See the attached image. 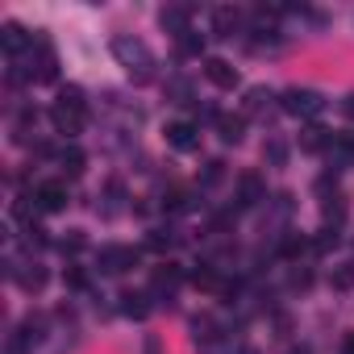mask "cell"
Wrapping results in <instances>:
<instances>
[{
	"mask_svg": "<svg viewBox=\"0 0 354 354\" xmlns=\"http://www.w3.org/2000/svg\"><path fill=\"white\" fill-rule=\"evenodd\" d=\"M50 121H55V129H59L63 138H71V133L84 129L88 109H84V92H80L75 84H67V88L59 92V100H55V109H50Z\"/></svg>",
	"mask_w": 354,
	"mask_h": 354,
	"instance_id": "obj_1",
	"label": "cell"
},
{
	"mask_svg": "<svg viewBox=\"0 0 354 354\" xmlns=\"http://www.w3.org/2000/svg\"><path fill=\"white\" fill-rule=\"evenodd\" d=\"M113 55L129 67V75H133V67H138V80H150V63H154V59H150V50H146L142 42H133V38H117V42H113Z\"/></svg>",
	"mask_w": 354,
	"mask_h": 354,
	"instance_id": "obj_2",
	"label": "cell"
},
{
	"mask_svg": "<svg viewBox=\"0 0 354 354\" xmlns=\"http://www.w3.org/2000/svg\"><path fill=\"white\" fill-rule=\"evenodd\" d=\"M321 109H325V96L317 88H288L283 92V113H292V117H317Z\"/></svg>",
	"mask_w": 354,
	"mask_h": 354,
	"instance_id": "obj_3",
	"label": "cell"
},
{
	"mask_svg": "<svg viewBox=\"0 0 354 354\" xmlns=\"http://www.w3.org/2000/svg\"><path fill=\"white\" fill-rule=\"evenodd\" d=\"M34 205H38L42 213H59V209H67V184H59V180L38 184V188H34Z\"/></svg>",
	"mask_w": 354,
	"mask_h": 354,
	"instance_id": "obj_4",
	"label": "cell"
},
{
	"mask_svg": "<svg viewBox=\"0 0 354 354\" xmlns=\"http://www.w3.org/2000/svg\"><path fill=\"white\" fill-rule=\"evenodd\" d=\"M133 263H138V250L133 246H104L100 250V271H109V275H121Z\"/></svg>",
	"mask_w": 354,
	"mask_h": 354,
	"instance_id": "obj_5",
	"label": "cell"
},
{
	"mask_svg": "<svg viewBox=\"0 0 354 354\" xmlns=\"http://www.w3.org/2000/svg\"><path fill=\"white\" fill-rule=\"evenodd\" d=\"M167 142L175 150H196L201 146V125H192V121H171L167 125Z\"/></svg>",
	"mask_w": 354,
	"mask_h": 354,
	"instance_id": "obj_6",
	"label": "cell"
},
{
	"mask_svg": "<svg viewBox=\"0 0 354 354\" xmlns=\"http://www.w3.org/2000/svg\"><path fill=\"white\" fill-rule=\"evenodd\" d=\"M34 84H50L55 75H59V59H55V50L46 46V42H38V59H34V67L26 71Z\"/></svg>",
	"mask_w": 354,
	"mask_h": 354,
	"instance_id": "obj_7",
	"label": "cell"
},
{
	"mask_svg": "<svg viewBox=\"0 0 354 354\" xmlns=\"http://www.w3.org/2000/svg\"><path fill=\"white\" fill-rule=\"evenodd\" d=\"M0 46H5L9 55H26L34 46V38H30V30L21 21H5V30H0Z\"/></svg>",
	"mask_w": 354,
	"mask_h": 354,
	"instance_id": "obj_8",
	"label": "cell"
},
{
	"mask_svg": "<svg viewBox=\"0 0 354 354\" xmlns=\"http://www.w3.org/2000/svg\"><path fill=\"white\" fill-rule=\"evenodd\" d=\"M205 75H209V84H217V88H238V67L234 63H225V59H205Z\"/></svg>",
	"mask_w": 354,
	"mask_h": 354,
	"instance_id": "obj_9",
	"label": "cell"
},
{
	"mask_svg": "<svg viewBox=\"0 0 354 354\" xmlns=\"http://www.w3.org/2000/svg\"><path fill=\"white\" fill-rule=\"evenodd\" d=\"M333 142V133L325 129V125H308L304 133H300V150H308V154H317V150H325Z\"/></svg>",
	"mask_w": 354,
	"mask_h": 354,
	"instance_id": "obj_10",
	"label": "cell"
},
{
	"mask_svg": "<svg viewBox=\"0 0 354 354\" xmlns=\"http://www.w3.org/2000/svg\"><path fill=\"white\" fill-rule=\"evenodd\" d=\"M238 26H242V13H238V9H217V13H213V30H217L221 38H234Z\"/></svg>",
	"mask_w": 354,
	"mask_h": 354,
	"instance_id": "obj_11",
	"label": "cell"
},
{
	"mask_svg": "<svg viewBox=\"0 0 354 354\" xmlns=\"http://www.w3.org/2000/svg\"><path fill=\"white\" fill-rule=\"evenodd\" d=\"M150 283H154V292H175V288H180V267H171V263L158 267Z\"/></svg>",
	"mask_w": 354,
	"mask_h": 354,
	"instance_id": "obj_12",
	"label": "cell"
},
{
	"mask_svg": "<svg viewBox=\"0 0 354 354\" xmlns=\"http://www.w3.org/2000/svg\"><path fill=\"white\" fill-rule=\"evenodd\" d=\"M271 100H275V96H271L267 88H250V92H246V113H242V117H254V113L271 109Z\"/></svg>",
	"mask_w": 354,
	"mask_h": 354,
	"instance_id": "obj_13",
	"label": "cell"
},
{
	"mask_svg": "<svg viewBox=\"0 0 354 354\" xmlns=\"http://www.w3.org/2000/svg\"><path fill=\"white\" fill-rule=\"evenodd\" d=\"M217 129H221V138L225 142H242V129H246V117H217Z\"/></svg>",
	"mask_w": 354,
	"mask_h": 354,
	"instance_id": "obj_14",
	"label": "cell"
},
{
	"mask_svg": "<svg viewBox=\"0 0 354 354\" xmlns=\"http://www.w3.org/2000/svg\"><path fill=\"white\" fill-rule=\"evenodd\" d=\"M59 162H63V171H67V175H84V162H88V158H84V150L63 146V150H59Z\"/></svg>",
	"mask_w": 354,
	"mask_h": 354,
	"instance_id": "obj_15",
	"label": "cell"
},
{
	"mask_svg": "<svg viewBox=\"0 0 354 354\" xmlns=\"http://www.w3.org/2000/svg\"><path fill=\"white\" fill-rule=\"evenodd\" d=\"M162 26H167L171 34H180V38H184V34H192V30H188V13H184V9H162Z\"/></svg>",
	"mask_w": 354,
	"mask_h": 354,
	"instance_id": "obj_16",
	"label": "cell"
},
{
	"mask_svg": "<svg viewBox=\"0 0 354 354\" xmlns=\"http://www.w3.org/2000/svg\"><path fill=\"white\" fill-rule=\"evenodd\" d=\"M121 300H125V304H121V308H125V317H146V313H150V304H146L150 296H146V292H125Z\"/></svg>",
	"mask_w": 354,
	"mask_h": 354,
	"instance_id": "obj_17",
	"label": "cell"
},
{
	"mask_svg": "<svg viewBox=\"0 0 354 354\" xmlns=\"http://www.w3.org/2000/svg\"><path fill=\"white\" fill-rule=\"evenodd\" d=\"M242 205H254V201H263V184H259V175L250 171V175H242Z\"/></svg>",
	"mask_w": 354,
	"mask_h": 354,
	"instance_id": "obj_18",
	"label": "cell"
},
{
	"mask_svg": "<svg viewBox=\"0 0 354 354\" xmlns=\"http://www.w3.org/2000/svg\"><path fill=\"white\" fill-rule=\"evenodd\" d=\"M17 283H21L26 292H38V288L46 283V271H42V267H34V271H21V275H17Z\"/></svg>",
	"mask_w": 354,
	"mask_h": 354,
	"instance_id": "obj_19",
	"label": "cell"
},
{
	"mask_svg": "<svg viewBox=\"0 0 354 354\" xmlns=\"http://www.w3.org/2000/svg\"><path fill=\"white\" fill-rule=\"evenodd\" d=\"M180 46H184V55H201V42H196L192 34H184V38H180Z\"/></svg>",
	"mask_w": 354,
	"mask_h": 354,
	"instance_id": "obj_20",
	"label": "cell"
},
{
	"mask_svg": "<svg viewBox=\"0 0 354 354\" xmlns=\"http://www.w3.org/2000/svg\"><path fill=\"white\" fill-rule=\"evenodd\" d=\"M333 283H337V288H350V283H354V267H342V271H337V279H333Z\"/></svg>",
	"mask_w": 354,
	"mask_h": 354,
	"instance_id": "obj_21",
	"label": "cell"
},
{
	"mask_svg": "<svg viewBox=\"0 0 354 354\" xmlns=\"http://www.w3.org/2000/svg\"><path fill=\"white\" fill-rule=\"evenodd\" d=\"M342 117H346V121H354V92L342 100Z\"/></svg>",
	"mask_w": 354,
	"mask_h": 354,
	"instance_id": "obj_22",
	"label": "cell"
},
{
	"mask_svg": "<svg viewBox=\"0 0 354 354\" xmlns=\"http://www.w3.org/2000/svg\"><path fill=\"white\" fill-rule=\"evenodd\" d=\"M84 246V238L80 234H71V238H63V250H80Z\"/></svg>",
	"mask_w": 354,
	"mask_h": 354,
	"instance_id": "obj_23",
	"label": "cell"
},
{
	"mask_svg": "<svg viewBox=\"0 0 354 354\" xmlns=\"http://www.w3.org/2000/svg\"><path fill=\"white\" fill-rule=\"evenodd\" d=\"M67 283H75V288H84V271H75V267H71V271H67Z\"/></svg>",
	"mask_w": 354,
	"mask_h": 354,
	"instance_id": "obj_24",
	"label": "cell"
},
{
	"mask_svg": "<svg viewBox=\"0 0 354 354\" xmlns=\"http://www.w3.org/2000/svg\"><path fill=\"white\" fill-rule=\"evenodd\" d=\"M342 354H354V329L346 333V342H342Z\"/></svg>",
	"mask_w": 354,
	"mask_h": 354,
	"instance_id": "obj_25",
	"label": "cell"
}]
</instances>
